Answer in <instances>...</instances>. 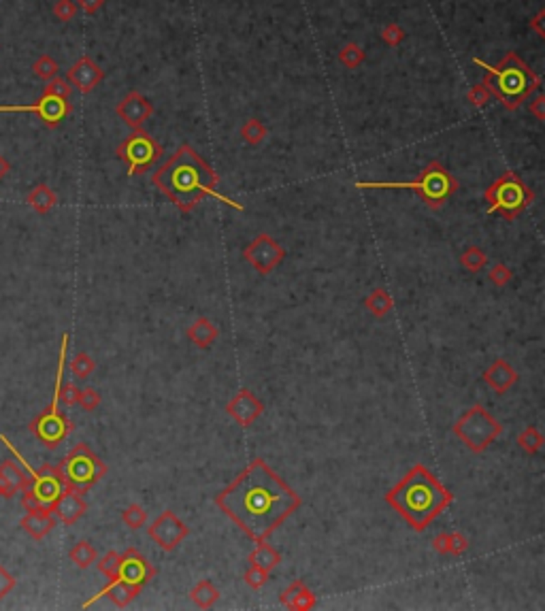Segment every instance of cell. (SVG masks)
Returning <instances> with one entry per match:
<instances>
[{
    "instance_id": "6da1fadb",
    "label": "cell",
    "mask_w": 545,
    "mask_h": 611,
    "mask_svg": "<svg viewBox=\"0 0 545 611\" xmlns=\"http://www.w3.org/2000/svg\"><path fill=\"white\" fill-rule=\"evenodd\" d=\"M215 505L252 541H266L303 499L262 458L252 460L217 497Z\"/></svg>"
},
{
    "instance_id": "7a4b0ae2",
    "label": "cell",
    "mask_w": 545,
    "mask_h": 611,
    "mask_svg": "<svg viewBox=\"0 0 545 611\" xmlns=\"http://www.w3.org/2000/svg\"><path fill=\"white\" fill-rule=\"evenodd\" d=\"M151 183L181 213H192L196 205L207 196L217 198L237 211H243V205L220 192L217 173L198 156V151L190 143L177 147V151L164 164H160V168L151 175Z\"/></svg>"
},
{
    "instance_id": "3957f363",
    "label": "cell",
    "mask_w": 545,
    "mask_h": 611,
    "mask_svg": "<svg viewBox=\"0 0 545 611\" xmlns=\"http://www.w3.org/2000/svg\"><path fill=\"white\" fill-rule=\"evenodd\" d=\"M454 501V494L424 465L409 473L386 494V503L418 533L428 529Z\"/></svg>"
},
{
    "instance_id": "277c9868",
    "label": "cell",
    "mask_w": 545,
    "mask_h": 611,
    "mask_svg": "<svg viewBox=\"0 0 545 611\" xmlns=\"http://www.w3.org/2000/svg\"><path fill=\"white\" fill-rule=\"evenodd\" d=\"M473 62L486 70L482 83L507 111L520 109L522 102L541 87V75L535 72L516 51H507L495 66L482 58H473Z\"/></svg>"
},
{
    "instance_id": "5b68a950",
    "label": "cell",
    "mask_w": 545,
    "mask_h": 611,
    "mask_svg": "<svg viewBox=\"0 0 545 611\" xmlns=\"http://www.w3.org/2000/svg\"><path fill=\"white\" fill-rule=\"evenodd\" d=\"M356 188H362V190H411L428 209L437 211L458 192L460 183L439 160H433L411 181H356Z\"/></svg>"
},
{
    "instance_id": "8992f818",
    "label": "cell",
    "mask_w": 545,
    "mask_h": 611,
    "mask_svg": "<svg viewBox=\"0 0 545 611\" xmlns=\"http://www.w3.org/2000/svg\"><path fill=\"white\" fill-rule=\"evenodd\" d=\"M484 198L490 205L488 213H499L505 220L514 222L518 220L535 200V192L522 181V177L514 171H505L501 177H497L486 190Z\"/></svg>"
},
{
    "instance_id": "52a82bcc",
    "label": "cell",
    "mask_w": 545,
    "mask_h": 611,
    "mask_svg": "<svg viewBox=\"0 0 545 611\" xmlns=\"http://www.w3.org/2000/svg\"><path fill=\"white\" fill-rule=\"evenodd\" d=\"M60 471L66 488L85 494L107 475V465L98 454L92 452L87 443H77L60 463Z\"/></svg>"
},
{
    "instance_id": "ba28073f",
    "label": "cell",
    "mask_w": 545,
    "mask_h": 611,
    "mask_svg": "<svg viewBox=\"0 0 545 611\" xmlns=\"http://www.w3.org/2000/svg\"><path fill=\"white\" fill-rule=\"evenodd\" d=\"M503 433V424L490 416L482 405L467 409L454 424V435L475 454L488 450Z\"/></svg>"
},
{
    "instance_id": "9c48e42d",
    "label": "cell",
    "mask_w": 545,
    "mask_h": 611,
    "mask_svg": "<svg viewBox=\"0 0 545 611\" xmlns=\"http://www.w3.org/2000/svg\"><path fill=\"white\" fill-rule=\"evenodd\" d=\"M164 149L162 145L147 132V130H132L115 149V156L128 164V175H143L147 173L160 158Z\"/></svg>"
},
{
    "instance_id": "30bf717a",
    "label": "cell",
    "mask_w": 545,
    "mask_h": 611,
    "mask_svg": "<svg viewBox=\"0 0 545 611\" xmlns=\"http://www.w3.org/2000/svg\"><path fill=\"white\" fill-rule=\"evenodd\" d=\"M0 113H34L47 128L53 130L72 113V104L68 98L43 92L41 98L32 104H0Z\"/></svg>"
},
{
    "instance_id": "8fae6325",
    "label": "cell",
    "mask_w": 545,
    "mask_h": 611,
    "mask_svg": "<svg viewBox=\"0 0 545 611\" xmlns=\"http://www.w3.org/2000/svg\"><path fill=\"white\" fill-rule=\"evenodd\" d=\"M243 258L260 275H269V273H273V269H277L284 262L286 249L281 247V243L277 239H273L266 232H260L245 245Z\"/></svg>"
},
{
    "instance_id": "7c38bea8",
    "label": "cell",
    "mask_w": 545,
    "mask_h": 611,
    "mask_svg": "<svg viewBox=\"0 0 545 611\" xmlns=\"http://www.w3.org/2000/svg\"><path fill=\"white\" fill-rule=\"evenodd\" d=\"M28 428L47 450H55L70 435L72 422L58 407H47L28 424Z\"/></svg>"
},
{
    "instance_id": "4fadbf2b",
    "label": "cell",
    "mask_w": 545,
    "mask_h": 611,
    "mask_svg": "<svg viewBox=\"0 0 545 611\" xmlns=\"http://www.w3.org/2000/svg\"><path fill=\"white\" fill-rule=\"evenodd\" d=\"M147 535H149V539H151L156 546H160L164 552H173V550L190 535V529L181 522V518H179L175 512L166 509V512H162V514L149 524Z\"/></svg>"
},
{
    "instance_id": "5bb4252c",
    "label": "cell",
    "mask_w": 545,
    "mask_h": 611,
    "mask_svg": "<svg viewBox=\"0 0 545 611\" xmlns=\"http://www.w3.org/2000/svg\"><path fill=\"white\" fill-rule=\"evenodd\" d=\"M115 113H117V117H119L126 126H130L132 130H141V128L147 124V119L153 115V104H151L141 92L130 90V92L117 102Z\"/></svg>"
},
{
    "instance_id": "9a60e30c",
    "label": "cell",
    "mask_w": 545,
    "mask_h": 611,
    "mask_svg": "<svg viewBox=\"0 0 545 611\" xmlns=\"http://www.w3.org/2000/svg\"><path fill=\"white\" fill-rule=\"evenodd\" d=\"M156 567L134 548H128L124 554H119V580L136 586H145L149 580L156 578Z\"/></svg>"
},
{
    "instance_id": "2e32d148",
    "label": "cell",
    "mask_w": 545,
    "mask_h": 611,
    "mask_svg": "<svg viewBox=\"0 0 545 611\" xmlns=\"http://www.w3.org/2000/svg\"><path fill=\"white\" fill-rule=\"evenodd\" d=\"M104 79V70L90 58V55H81L66 72V81L77 87L81 94H90L94 92Z\"/></svg>"
},
{
    "instance_id": "e0dca14e",
    "label": "cell",
    "mask_w": 545,
    "mask_h": 611,
    "mask_svg": "<svg viewBox=\"0 0 545 611\" xmlns=\"http://www.w3.org/2000/svg\"><path fill=\"white\" fill-rule=\"evenodd\" d=\"M226 413L243 428L252 426L262 413H264V403L256 399L249 390H239L226 405Z\"/></svg>"
},
{
    "instance_id": "ac0fdd59",
    "label": "cell",
    "mask_w": 545,
    "mask_h": 611,
    "mask_svg": "<svg viewBox=\"0 0 545 611\" xmlns=\"http://www.w3.org/2000/svg\"><path fill=\"white\" fill-rule=\"evenodd\" d=\"M85 512H87V503L83 501V497H81L79 492H75V490H70V488H66V490L58 497V501L53 503V507H51L53 518H55L58 522H62L64 526L77 524V522L85 516Z\"/></svg>"
},
{
    "instance_id": "d6986e66",
    "label": "cell",
    "mask_w": 545,
    "mask_h": 611,
    "mask_svg": "<svg viewBox=\"0 0 545 611\" xmlns=\"http://www.w3.org/2000/svg\"><path fill=\"white\" fill-rule=\"evenodd\" d=\"M32 484L30 475H26L15 460L6 458L0 463V497L2 499H13L17 492L28 490Z\"/></svg>"
},
{
    "instance_id": "ffe728a7",
    "label": "cell",
    "mask_w": 545,
    "mask_h": 611,
    "mask_svg": "<svg viewBox=\"0 0 545 611\" xmlns=\"http://www.w3.org/2000/svg\"><path fill=\"white\" fill-rule=\"evenodd\" d=\"M520 375L518 371L503 358L495 360L486 371H484V382L488 388H492L497 394H505L514 384H518Z\"/></svg>"
},
{
    "instance_id": "44dd1931",
    "label": "cell",
    "mask_w": 545,
    "mask_h": 611,
    "mask_svg": "<svg viewBox=\"0 0 545 611\" xmlns=\"http://www.w3.org/2000/svg\"><path fill=\"white\" fill-rule=\"evenodd\" d=\"M139 593H141V586H136V584H128V582H124V580H109V586H104L96 597H92L90 601H85L83 603V607H90L94 601H98L100 597H109V601L113 603V605H117V607H128L136 597H139Z\"/></svg>"
},
{
    "instance_id": "7402d4cb",
    "label": "cell",
    "mask_w": 545,
    "mask_h": 611,
    "mask_svg": "<svg viewBox=\"0 0 545 611\" xmlns=\"http://www.w3.org/2000/svg\"><path fill=\"white\" fill-rule=\"evenodd\" d=\"M55 518H53V514L49 512V509H34V512H28L23 518H21V522H19V526H21V531L30 537V539H34V541H41V539H45L53 529H55Z\"/></svg>"
},
{
    "instance_id": "603a6c76",
    "label": "cell",
    "mask_w": 545,
    "mask_h": 611,
    "mask_svg": "<svg viewBox=\"0 0 545 611\" xmlns=\"http://www.w3.org/2000/svg\"><path fill=\"white\" fill-rule=\"evenodd\" d=\"M26 205L38 215H47L58 205V194L47 183H38L26 194Z\"/></svg>"
},
{
    "instance_id": "cb8c5ba5",
    "label": "cell",
    "mask_w": 545,
    "mask_h": 611,
    "mask_svg": "<svg viewBox=\"0 0 545 611\" xmlns=\"http://www.w3.org/2000/svg\"><path fill=\"white\" fill-rule=\"evenodd\" d=\"M217 337H220V328L209 318H198L188 328V339L200 350H209L217 341Z\"/></svg>"
},
{
    "instance_id": "d4e9b609",
    "label": "cell",
    "mask_w": 545,
    "mask_h": 611,
    "mask_svg": "<svg viewBox=\"0 0 545 611\" xmlns=\"http://www.w3.org/2000/svg\"><path fill=\"white\" fill-rule=\"evenodd\" d=\"M220 588L211 582V580H200L192 590H190V599L198 610H211L217 601H220Z\"/></svg>"
},
{
    "instance_id": "484cf974",
    "label": "cell",
    "mask_w": 545,
    "mask_h": 611,
    "mask_svg": "<svg viewBox=\"0 0 545 611\" xmlns=\"http://www.w3.org/2000/svg\"><path fill=\"white\" fill-rule=\"evenodd\" d=\"M279 563H281V554L273 546H269L266 541H258V546L249 554V565H256V567H260V569H264L269 573L275 567H279Z\"/></svg>"
},
{
    "instance_id": "4316f807",
    "label": "cell",
    "mask_w": 545,
    "mask_h": 611,
    "mask_svg": "<svg viewBox=\"0 0 545 611\" xmlns=\"http://www.w3.org/2000/svg\"><path fill=\"white\" fill-rule=\"evenodd\" d=\"M365 307H367V311L371 313V315H375V318H386L390 311H392V307H394V298L388 294V290H384V288H375L367 298H365Z\"/></svg>"
},
{
    "instance_id": "83f0119b",
    "label": "cell",
    "mask_w": 545,
    "mask_h": 611,
    "mask_svg": "<svg viewBox=\"0 0 545 611\" xmlns=\"http://www.w3.org/2000/svg\"><path fill=\"white\" fill-rule=\"evenodd\" d=\"M68 558H70V563H72L77 569H90V567L98 561V552H96V548H94L90 541H77V544L70 548Z\"/></svg>"
},
{
    "instance_id": "f1b7e54d",
    "label": "cell",
    "mask_w": 545,
    "mask_h": 611,
    "mask_svg": "<svg viewBox=\"0 0 545 611\" xmlns=\"http://www.w3.org/2000/svg\"><path fill=\"white\" fill-rule=\"evenodd\" d=\"M239 134H241V139H243L247 145L256 147V145H260V143L269 136V128H266L260 119L249 117V119H245V121L241 124Z\"/></svg>"
},
{
    "instance_id": "f546056e",
    "label": "cell",
    "mask_w": 545,
    "mask_h": 611,
    "mask_svg": "<svg viewBox=\"0 0 545 611\" xmlns=\"http://www.w3.org/2000/svg\"><path fill=\"white\" fill-rule=\"evenodd\" d=\"M337 58H339V62L345 66V68H358L365 60H367V51L358 45V43H354V40H350V43H345L341 49H339V53H337Z\"/></svg>"
},
{
    "instance_id": "4dcf8cb0",
    "label": "cell",
    "mask_w": 545,
    "mask_h": 611,
    "mask_svg": "<svg viewBox=\"0 0 545 611\" xmlns=\"http://www.w3.org/2000/svg\"><path fill=\"white\" fill-rule=\"evenodd\" d=\"M460 264L469 271V273H480L486 264H488V254L477 247V245H469L463 254H460Z\"/></svg>"
},
{
    "instance_id": "1f68e13d",
    "label": "cell",
    "mask_w": 545,
    "mask_h": 611,
    "mask_svg": "<svg viewBox=\"0 0 545 611\" xmlns=\"http://www.w3.org/2000/svg\"><path fill=\"white\" fill-rule=\"evenodd\" d=\"M516 443L520 445L522 452H527V454H537V452L544 448L545 439L539 428L529 426V428H524V431L518 435V441H516Z\"/></svg>"
},
{
    "instance_id": "d6a6232c",
    "label": "cell",
    "mask_w": 545,
    "mask_h": 611,
    "mask_svg": "<svg viewBox=\"0 0 545 611\" xmlns=\"http://www.w3.org/2000/svg\"><path fill=\"white\" fill-rule=\"evenodd\" d=\"M32 72H34V77H38L41 81H49V79L58 77L60 64H58L55 58H51L49 53H43V55H38V58L32 62Z\"/></svg>"
},
{
    "instance_id": "836d02e7",
    "label": "cell",
    "mask_w": 545,
    "mask_h": 611,
    "mask_svg": "<svg viewBox=\"0 0 545 611\" xmlns=\"http://www.w3.org/2000/svg\"><path fill=\"white\" fill-rule=\"evenodd\" d=\"M68 369H70V373H72L77 379H87V377L94 373V369H96V362H94V358H92L90 354H85V352H79V354H75V356L70 358V364H68Z\"/></svg>"
},
{
    "instance_id": "e575fe53",
    "label": "cell",
    "mask_w": 545,
    "mask_h": 611,
    "mask_svg": "<svg viewBox=\"0 0 545 611\" xmlns=\"http://www.w3.org/2000/svg\"><path fill=\"white\" fill-rule=\"evenodd\" d=\"M122 522L130 529V531H139L147 524V512L139 505V503H130L124 512H122Z\"/></svg>"
},
{
    "instance_id": "d590c367",
    "label": "cell",
    "mask_w": 545,
    "mask_h": 611,
    "mask_svg": "<svg viewBox=\"0 0 545 611\" xmlns=\"http://www.w3.org/2000/svg\"><path fill=\"white\" fill-rule=\"evenodd\" d=\"M98 571L107 578V580H117L119 575V554L117 552H107L98 563H96Z\"/></svg>"
},
{
    "instance_id": "8d00e7d4",
    "label": "cell",
    "mask_w": 545,
    "mask_h": 611,
    "mask_svg": "<svg viewBox=\"0 0 545 611\" xmlns=\"http://www.w3.org/2000/svg\"><path fill=\"white\" fill-rule=\"evenodd\" d=\"M467 100H469L471 107L482 109V107H486V104L492 100V94L488 92V87H486L484 83H475V85L467 92Z\"/></svg>"
},
{
    "instance_id": "74e56055",
    "label": "cell",
    "mask_w": 545,
    "mask_h": 611,
    "mask_svg": "<svg viewBox=\"0 0 545 611\" xmlns=\"http://www.w3.org/2000/svg\"><path fill=\"white\" fill-rule=\"evenodd\" d=\"M269 571H264V569H260V567H256V565H249V569L245 571V575H243V580H245V584L252 588V590H260L266 582H269Z\"/></svg>"
},
{
    "instance_id": "f35d334b",
    "label": "cell",
    "mask_w": 545,
    "mask_h": 611,
    "mask_svg": "<svg viewBox=\"0 0 545 611\" xmlns=\"http://www.w3.org/2000/svg\"><path fill=\"white\" fill-rule=\"evenodd\" d=\"M315 595L307 588V586H303L301 590H298V595L290 601V610H296V611H309L315 607Z\"/></svg>"
},
{
    "instance_id": "ab89813d",
    "label": "cell",
    "mask_w": 545,
    "mask_h": 611,
    "mask_svg": "<svg viewBox=\"0 0 545 611\" xmlns=\"http://www.w3.org/2000/svg\"><path fill=\"white\" fill-rule=\"evenodd\" d=\"M53 17L58 21H70L75 15H77V2L75 0H55L53 2V9H51Z\"/></svg>"
},
{
    "instance_id": "60d3db41",
    "label": "cell",
    "mask_w": 545,
    "mask_h": 611,
    "mask_svg": "<svg viewBox=\"0 0 545 611\" xmlns=\"http://www.w3.org/2000/svg\"><path fill=\"white\" fill-rule=\"evenodd\" d=\"M405 36H407V32H405V28L403 26H399V23H388L384 30H382V38H384V43L388 45V47H399L403 40H405Z\"/></svg>"
},
{
    "instance_id": "b9f144b4",
    "label": "cell",
    "mask_w": 545,
    "mask_h": 611,
    "mask_svg": "<svg viewBox=\"0 0 545 611\" xmlns=\"http://www.w3.org/2000/svg\"><path fill=\"white\" fill-rule=\"evenodd\" d=\"M488 277H490V281H492L497 288H505V286H509V281L514 279V271H512L507 264L499 262V264H495V266L490 269Z\"/></svg>"
},
{
    "instance_id": "7bdbcfd3",
    "label": "cell",
    "mask_w": 545,
    "mask_h": 611,
    "mask_svg": "<svg viewBox=\"0 0 545 611\" xmlns=\"http://www.w3.org/2000/svg\"><path fill=\"white\" fill-rule=\"evenodd\" d=\"M469 550V539L454 531V533H448V554L450 556H463L465 552Z\"/></svg>"
},
{
    "instance_id": "ee69618b",
    "label": "cell",
    "mask_w": 545,
    "mask_h": 611,
    "mask_svg": "<svg viewBox=\"0 0 545 611\" xmlns=\"http://www.w3.org/2000/svg\"><path fill=\"white\" fill-rule=\"evenodd\" d=\"M47 85H45V94H53V96H62V98H70V92H72V85L66 81V79H62V77H53V79H49V81H45Z\"/></svg>"
},
{
    "instance_id": "f6af8a7d",
    "label": "cell",
    "mask_w": 545,
    "mask_h": 611,
    "mask_svg": "<svg viewBox=\"0 0 545 611\" xmlns=\"http://www.w3.org/2000/svg\"><path fill=\"white\" fill-rule=\"evenodd\" d=\"M77 405H79L83 411H96L98 405H100V394H98L94 388H83V390H79Z\"/></svg>"
},
{
    "instance_id": "bcb514c9",
    "label": "cell",
    "mask_w": 545,
    "mask_h": 611,
    "mask_svg": "<svg viewBox=\"0 0 545 611\" xmlns=\"http://www.w3.org/2000/svg\"><path fill=\"white\" fill-rule=\"evenodd\" d=\"M15 586H17V580L0 565V601H2L4 597H9V595L15 590Z\"/></svg>"
},
{
    "instance_id": "7dc6e473",
    "label": "cell",
    "mask_w": 545,
    "mask_h": 611,
    "mask_svg": "<svg viewBox=\"0 0 545 611\" xmlns=\"http://www.w3.org/2000/svg\"><path fill=\"white\" fill-rule=\"evenodd\" d=\"M529 111L539 119V121H544L545 119V94L544 92H539L531 102H529Z\"/></svg>"
},
{
    "instance_id": "c3c4849f",
    "label": "cell",
    "mask_w": 545,
    "mask_h": 611,
    "mask_svg": "<svg viewBox=\"0 0 545 611\" xmlns=\"http://www.w3.org/2000/svg\"><path fill=\"white\" fill-rule=\"evenodd\" d=\"M77 6L87 15H94L104 6V0H77Z\"/></svg>"
},
{
    "instance_id": "681fc988",
    "label": "cell",
    "mask_w": 545,
    "mask_h": 611,
    "mask_svg": "<svg viewBox=\"0 0 545 611\" xmlns=\"http://www.w3.org/2000/svg\"><path fill=\"white\" fill-rule=\"evenodd\" d=\"M544 19H545V9H541L533 19H531V23H529V28H533L541 38L545 36V28H544Z\"/></svg>"
},
{
    "instance_id": "f907efd6",
    "label": "cell",
    "mask_w": 545,
    "mask_h": 611,
    "mask_svg": "<svg viewBox=\"0 0 545 611\" xmlns=\"http://www.w3.org/2000/svg\"><path fill=\"white\" fill-rule=\"evenodd\" d=\"M9 171H11V164H9V160L0 153V181L9 175Z\"/></svg>"
}]
</instances>
